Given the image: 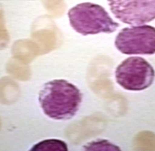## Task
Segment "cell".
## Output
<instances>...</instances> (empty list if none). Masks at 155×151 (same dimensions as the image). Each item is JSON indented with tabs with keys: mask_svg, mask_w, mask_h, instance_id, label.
Returning <instances> with one entry per match:
<instances>
[{
	"mask_svg": "<svg viewBox=\"0 0 155 151\" xmlns=\"http://www.w3.org/2000/svg\"><path fill=\"white\" fill-rule=\"evenodd\" d=\"M82 94L74 84L65 80H54L44 84L39 102L44 113L57 120H68L79 110Z\"/></svg>",
	"mask_w": 155,
	"mask_h": 151,
	"instance_id": "1",
	"label": "cell"
},
{
	"mask_svg": "<svg viewBox=\"0 0 155 151\" xmlns=\"http://www.w3.org/2000/svg\"><path fill=\"white\" fill-rule=\"evenodd\" d=\"M68 15L72 28L84 36L111 33L120 26L104 8L91 2L78 4L70 9Z\"/></svg>",
	"mask_w": 155,
	"mask_h": 151,
	"instance_id": "2",
	"label": "cell"
},
{
	"mask_svg": "<svg viewBox=\"0 0 155 151\" xmlns=\"http://www.w3.org/2000/svg\"><path fill=\"white\" fill-rule=\"evenodd\" d=\"M117 83L125 89L140 91L153 84L155 72L147 61L140 57H131L124 60L115 71Z\"/></svg>",
	"mask_w": 155,
	"mask_h": 151,
	"instance_id": "3",
	"label": "cell"
},
{
	"mask_svg": "<svg viewBox=\"0 0 155 151\" xmlns=\"http://www.w3.org/2000/svg\"><path fill=\"white\" fill-rule=\"evenodd\" d=\"M115 46L124 54H154L155 28L150 25L125 28L117 35Z\"/></svg>",
	"mask_w": 155,
	"mask_h": 151,
	"instance_id": "4",
	"label": "cell"
},
{
	"mask_svg": "<svg viewBox=\"0 0 155 151\" xmlns=\"http://www.w3.org/2000/svg\"><path fill=\"white\" fill-rule=\"evenodd\" d=\"M111 12L124 24L137 26L155 19V0H107Z\"/></svg>",
	"mask_w": 155,
	"mask_h": 151,
	"instance_id": "5",
	"label": "cell"
},
{
	"mask_svg": "<svg viewBox=\"0 0 155 151\" xmlns=\"http://www.w3.org/2000/svg\"><path fill=\"white\" fill-rule=\"evenodd\" d=\"M31 151H67L68 147L67 143L59 140H46L36 144Z\"/></svg>",
	"mask_w": 155,
	"mask_h": 151,
	"instance_id": "6",
	"label": "cell"
},
{
	"mask_svg": "<svg viewBox=\"0 0 155 151\" xmlns=\"http://www.w3.org/2000/svg\"><path fill=\"white\" fill-rule=\"evenodd\" d=\"M86 151H121L120 148L106 140H97L84 146Z\"/></svg>",
	"mask_w": 155,
	"mask_h": 151,
	"instance_id": "7",
	"label": "cell"
}]
</instances>
